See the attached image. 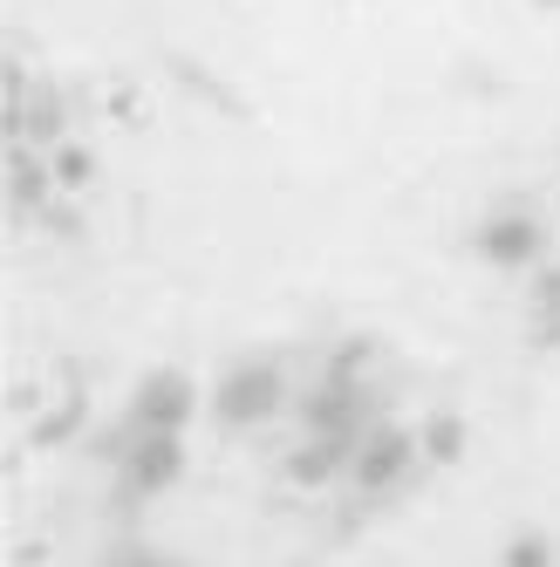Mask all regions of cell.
<instances>
[{"mask_svg": "<svg viewBox=\"0 0 560 567\" xmlns=\"http://www.w3.org/2000/svg\"><path fill=\"white\" fill-rule=\"evenodd\" d=\"M273 370H232L226 390H219V417L226 424H247V417H267L273 411Z\"/></svg>", "mask_w": 560, "mask_h": 567, "instance_id": "obj_1", "label": "cell"}, {"mask_svg": "<svg viewBox=\"0 0 560 567\" xmlns=\"http://www.w3.org/2000/svg\"><path fill=\"white\" fill-rule=\"evenodd\" d=\"M411 465V437H396V431H376L363 452H355V485H363V493H383V485L396 478Z\"/></svg>", "mask_w": 560, "mask_h": 567, "instance_id": "obj_2", "label": "cell"}, {"mask_svg": "<svg viewBox=\"0 0 560 567\" xmlns=\"http://www.w3.org/2000/svg\"><path fill=\"white\" fill-rule=\"evenodd\" d=\"M191 411V390H185V377H151L144 383V396H137V424L144 431H178V417Z\"/></svg>", "mask_w": 560, "mask_h": 567, "instance_id": "obj_3", "label": "cell"}, {"mask_svg": "<svg viewBox=\"0 0 560 567\" xmlns=\"http://www.w3.org/2000/svg\"><path fill=\"white\" fill-rule=\"evenodd\" d=\"M178 472V437L172 431H144L137 452H131V485L137 493H151V485H165Z\"/></svg>", "mask_w": 560, "mask_h": 567, "instance_id": "obj_4", "label": "cell"}, {"mask_svg": "<svg viewBox=\"0 0 560 567\" xmlns=\"http://www.w3.org/2000/svg\"><path fill=\"white\" fill-rule=\"evenodd\" d=\"M478 247H486V260H499V267H519V260H533L540 233H533V219H492L478 233Z\"/></svg>", "mask_w": 560, "mask_h": 567, "instance_id": "obj_5", "label": "cell"}, {"mask_svg": "<svg viewBox=\"0 0 560 567\" xmlns=\"http://www.w3.org/2000/svg\"><path fill=\"white\" fill-rule=\"evenodd\" d=\"M42 206V165H28V151H14V206Z\"/></svg>", "mask_w": 560, "mask_h": 567, "instance_id": "obj_6", "label": "cell"}, {"mask_svg": "<svg viewBox=\"0 0 560 567\" xmlns=\"http://www.w3.org/2000/svg\"><path fill=\"white\" fill-rule=\"evenodd\" d=\"M458 437H465L458 417H437V424H431V452H437V458H452V452H458Z\"/></svg>", "mask_w": 560, "mask_h": 567, "instance_id": "obj_7", "label": "cell"}, {"mask_svg": "<svg viewBox=\"0 0 560 567\" xmlns=\"http://www.w3.org/2000/svg\"><path fill=\"white\" fill-rule=\"evenodd\" d=\"M533 308H540V321H547V315H560V267H553V274H540V288H533Z\"/></svg>", "mask_w": 560, "mask_h": 567, "instance_id": "obj_8", "label": "cell"}, {"mask_svg": "<svg viewBox=\"0 0 560 567\" xmlns=\"http://www.w3.org/2000/svg\"><path fill=\"white\" fill-rule=\"evenodd\" d=\"M55 172H62V185H83V178H90V157H83V151H62Z\"/></svg>", "mask_w": 560, "mask_h": 567, "instance_id": "obj_9", "label": "cell"}, {"mask_svg": "<svg viewBox=\"0 0 560 567\" xmlns=\"http://www.w3.org/2000/svg\"><path fill=\"white\" fill-rule=\"evenodd\" d=\"M506 567H547V554H540V547H512V560H506Z\"/></svg>", "mask_w": 560, "mask_h": 567, "instance_id": "obj_10", "label": "cell"}]
</instances>
